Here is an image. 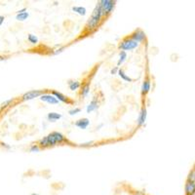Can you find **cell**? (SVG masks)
Wrapping results in <instances>:
<instances>
[{"mask_svg":"<svg viewBox=\"0 0 195 195\" xmlns=\"http://www.w3.org/2000/svg\"><path fill=\"white\" fill-rule=\"evenodd\" d=\"M102 17H104V14H102V11H101L100 4L97 3L93 11V13H92V16L90 17V19L87 22L86 27H87L88 30H95V28H97V26H99L100 21Z\"/></svg>","mask_w":195,"mask_h":195,"instance_id":"obj_2","label":"cell"},{"mask_svg":"<svg viewBox=\"0 0 195 195\" xmlns=\"http://www.w3.org/2000/svg\"><path fill=\"white\" fill-rule=\"evenodd\" d=\"M92 143H93V141H88V142H84V143H81V146H89L91 145Z\"/></svg>","mask_w":195,"mask_h":195,"instance_id":"obj_27","label":"cell"},{"mask_svg":"<svg viewBox=\"0 0 195 195\" xmlns=\"http://www.w3.org/2000/svg\"><path fill=\"white\" fill-rule=\"evenodd\" d=\"M47 118H48L49 121L55 122V121H57V120L62 118V114H60L58 112H50V113H48Z\"/></svg>","mask_w":195,"mask_h":195,"instance_id":"obj_14","label":"cell"},{"mask_svg":"<svg viewBox=\"0 0 195 195\" xmlns=\"http://www.w3.org/2000/svg\"><path fill=\"white\" fill-rule=\"evenodd\" d=\"M99 4L101 8L104 16L111 14L114 7H115V1H112V0H101V1L99 2Z\"/></svg>","mask_w":195,"mask_h":195,"instance_id":"obj_4","label":"cell"},{"mask_svg":"<svg viewBox=\"0 0 195 195\" xmlns=\"http://www.w3.org/2000/svg\"><path fill=\"white\" fill-rule=\"evenodd\" d=\"M185 192L187 195H193L195 193V182L187 181L185 185Z\"/></svg>","mask_w":195,"mask_h":195,"instance_id":"obj_12","label":"cell"},{"mask_svg":"<svg viewBox=\"0 0 195 195\" xmlns=\"http://www.w3.org/2000/svg\"><path fill=\"white\" fill-rule=\"evenodd\" d=\"M80 87V82L79 81H70L68 82V88L71 91H76Z\"/></svg>","mask_w":195,"mask_h":195,"instance_id":"obj_18","label":"cell"},{"mask_svg":"<svg viewBox=\"0 0 195 195\" xmlns=\"http://www.w3.org/2000/svg\"><path fill=\"white\" fill-rule=\"evenodd\" d=\"M146 108L145 107H142L141 110L140 111V114H139V117H137V124H139V126H141L145 123V120H146Z\"/></svg>","mask_w":195,"mask_h":195,"instance_id":"obj_9","label":"cell"},{"mask_svg":"<svg viewBox=\"0 0 195 195\" xmlns=\"http://www.w3.org/2000/svg\"><path fill=\"white\" fill-rule=\"evenodd\" d=\"M97 107H99V104H97V100L95 97V99L92 100V101H90V104L87 105V108H86V111H87V113H91V112L95 111Z\"/></svg>","mask_w":195,"mask_h":195,"instance_id":"obj_10","label":"cell"},{"mask_svg":"<svg viewBox=\"0 0 195 195\" xmlns=\"http://www.w3.org/2000/svg\"><path fill=\"white\" fill-rule=\"evenodd\" d=\"M4 21H5V17L2 16V15H0V26H1L3 25Z\"/></svg>","mask_w":195,"mask_h":195,"instance_id":"obj_26","label":"cell"},{"mask_svg":"<svg viewBox=\"0 0 195 195\" xmlns=\"http://www.w3.org/2000/svg\"><path fill=\"white\" fill-rule=\"evenodd\" d=\"M118 70H119V67L118 66H115V67L112 68V70H110V73L112 74V75H114V74H117L118 73Z\"/></svg>","mask_w":195,"mask_h":195,"instance_id":"obj_25","label":"cell"},{"mask_svg":"<svg viewBox=\"0 0 195 195\" xmlns=\"http://www.w3.org/2000/svg\"><path fill=\"white\" fill-rule=\"evenodd\" d=\"M150 90V81L149 79H145L141 85V95L147 94Z\"/></svg>","mask_w":195,"mask_h":195,"instance_id":"obj_13","label":"cell"},{"mask_svg":"<svg viewBox=\"0 0 195 195\" xmlns=\"http://www.w3.org/2000/svg\"><path fill=\"white\" fill-rule=\"evenodd\" d=\"M137 46H139V43L134 41L132 38H129V37H126L125 39H123L121 42H120L119 44V49L124 51V52H126V51H132L136 49Z\"/></svg>","mask_w":195,"mask_h":195,"instance_id":"obj_3","label":"cell"},{"mask_svg":"<svg viewBox=\"0 0 195 195\" xmlns=\"http://www.w3.org/2000/svg\"><path fill=\"white\" fill-rule=\"evenodd\" d=\"M30 17V13L27 12H24V13H18L16 15V20L17 21H21V22H24L26 20H27V18Z\"/></svg>","mask_w":195,"mask_h":195,"instance_id":"obj_17","label":"cell"},{"mask_svg":"<svg viewBox=\"0 0 195 195\" xmlns=\"http://www.w3.org/2000/svg\"><path fill=\"white\" fill-rule=\"evenodd\" d=\"M137 195H141V194H137Z\"/></svg>","mask_w":195,"mask_h":195,"instance_id":"obj_29","label":"cell"},{"mask_svg":"<svg viewBox=\"0 0 195 195\" xmlns=\"http://www.w3.org/2000/svg\"><path fill=\"white\" fill-rule=\"evenodd\" d=\"M27 40L31 44H37L38 43V37L36 35H34V34H32V33H30L27 35Z\"/></svg>","mask_w":195,"mask_h":195,"instance_id":"obj_21","label":"cell"},{"mask_svg":"<svg viewBox=\"0 0 195 195\" xmlns=\"http://www.w3.org/2000/svg\"><path fill=\"white\" fill-rule=\"evenodd\" d=\"M52 95L56 97L57 100H58L59 101H62V102H66V104H68V99L65 96V95H62V93H60V92L58 91H52Z\"/></svg>","mask_w":195,"mask_h":195,"instance_id":"obj_11","label":"cell"},{"mask_svg":"<svg viewBox=\"0 0 195 195\" xmlns=\"http://www.w3.org/2000/svg\"><path fill=\"white\" fill-rule=\"evenodd\" d=\"M30 152H39L40 151V148L37 145H32L30 147Z\"/></svg>","mask_w":195,"mask_h":195,"instance_id":"obj_22","label":"cell"},{"mask_svg":"<svg viewBox=\"0 0 195 195\" xmlns=\"http://www.w3.org/2000/svg\"><path fill=\"white\" fill-rule=\"evenodd\" d=\"M64 142H67V140L64 135L59 133V132H52L48 136L44 137L43 139L39 141V145H41L42 147H49Z\"/></svg>","mask_w":195,"mask_h":195,"instance_id":"obj_1","label":"cell"},{"mask_svg":"<svg viewBox=\"0 0 195 195\" xmlns=\"http://www.w3.org/2000/svg\"><path fill=\"white\" fill-rule=\"evenodd\" d=\"M90 93V83H87L85 84L83 87H82V90H81V96L83 97H86Z\"/></svg>","mask_w":195,"mask_h":195,"instance_id":"obj_19","label":"cell"},{"mask_svg":"<svg viewBox=\"0 0 195 195\" xmlns=\"http://www.w3.org/2000/svg\"><path fill=\"white\" fill-rule=\"evenodd\" d=\"M74 125L79 129L85 130V129H87L88 126L90 125V120L88 118H81V119L77 120V121L74 123Z\"/></svg>","mask_w":195,"mask_h":195,"instance_id":"obj_8","label":"cell"},{"mask_svg":"<svg viewBox=\"0 0 195 195\" xmlns=\"http://www.w3.org/2000/svg\"><path fill=\"white\" fill-rule=\"evenodd\" d=\"M80 111H81V109L76 107V108H73V109H70V111H68V113H70V115H75V114L79 113Z\"/></svg>","mask_w":195,"mask_h":195,"instance_id":"obj_23","label":"cell"},{"mask_svg":"<svg viewBox=\"0 0 195 195\" xmlns=\"http://www.w3.org/2000/svg\"><path fill=\"white\" fill-rule=\"evenodd\" d=\"M117 74L124 80V81H126V82H132V81H133V79H132L131 77H129V76L127 75V74H126V73L124 72L123 70H119Z\"/></svg>","mask_w":195,"mask_h":195,"instance_id":"obj_16","label":"cell"},{"mask_svg":"<svg viewBox=\"0 0 195 195\" xmlns=\"http://www.w3.org/2000/svg\"><path fill=\"white\" fill-rule=\"evenodd\" d=\"M192 181V182L195 181V172H192V173L189 174V176H188V181Z\"/></svg>","mask_w":195,"mask_h":195,"instance_id":"obj_24","label":"cell"},{"mask_svg":"<svg viewBox=\"0 0 195 195\" xmlns=\"http://www.w3.org/2000/svg\"><path fill=\"white\" fill-rule=\"evenodd\" d=\"M126 59H127V54H126V52H124V51H121V52H120V55H119V60H118L117 65L118 66L122 65L126 61Z\"/></svg>","mask_w":195,"mask_h":195,"instance_id":"obj_20","label":"cell"},{"mask_svg":"<svg viewBox=\"0 0 195 195\" xmlns=\"http://www.w3.org/2000/svg\"><path fill=\"white\" fill-rule=\"evenodd\" d=\"M72 11H73V12L77 13L80 16H85L86 13H87V10H86V8L82 7V6H74V7H72Z\"/></svg>","mask_w":195,"mask_h":195,"instance_id":"obj_15","label":"cell"},{"mask_svg":"<svg viewBox=\"0 0 195 195\" xmlns=\"http://www.w3.org/2000/svg\"><path fill=\"white\" fill-rule=\"evenodd\" d=\"M30 195H40V194H38V193H31Z\"/></svg>","mask_w":195,"mask_h":195,"instance_id":"obj_28","label":"cell"},{"mask_svg":"<svg viewBox=\"0 0 195 195\" xmlns=\"http://www.w3.org/2000/svg\"><path fill=\"white\" fill-rule=\"evenodd\" d=\"M43 94V92L41 90H33V91H30L27 92V93L24 94L22 97V101H30L35 99V97H39Z\"/></svg>","mask_w":195,"mask_h":195,"instance_id":"obj_5","label":"cell"},{"mask_svg":"<svg viewBox=\"0 0 195 195\" xmlns=\"http://www.w3.org/2000/svg\"><path fill=\"white\" fill-rule=\"evenodd\" d=\"M39 99L44 102H47L49 105H58L60 102L53 95H51V94H42L39 97Z\"/></svg>","mask_w":195,"mask_h":195,"instance_id":"obj_6","label":"cell"},{"mask_svg":"<svg viewBox=\"0 0 195 195\" xmlns=\"http://www.w3.org/2000/svg\"><path fill=\"white\" fill-rule=\"evenodd\" d=\"M131 38L133 39L134 41L140 43V42H142L143 40L145 39V33L143 32L141 30H135L133 33H132Z\"/></svg>","mask_w":195,"mask_h":195,"instance_id":"obj_7","label":"cell"}]
</instances>
